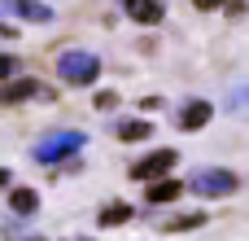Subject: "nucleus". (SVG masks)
<instances>
[{"label": "nucleus", "mask_w": 249, "mask_h": 241, "mask_svg": "<svg viewBox=\"0 0 249 241\" xmlns=\"http://www.w3.org/2000/svg\"><path fill=\"white\" fill-rule=\"evenodd\" d=\"M57 79L61 83H74V88H88L101 79V57L88 53V48H70L57 57Z\"/></svg>", "instance_id": "f257e3e1"}, {"label": "nucleus", "mask_w": 249, "mask_h": 241, "mask_svg": "<svg viewBox=\"0 0 249 241\" xmlns=\"http://www.w3.org/2000/svg\"><path fill=\"white\" fill-rule=\"evenodd\" d=\"M241 189V180H236V171H228V167H201V171H193V180L184 184V193H197V198H232Z\"/></svg>", "instance_id": "f03ea898"}, {"label": "nucleus", "mask_w": 249, "mask_h": 241, "mask_svg": "<svg viewBox=\"0 0 249 241\" xmlns=\"http://www.w3.org/2000/svg\"><path fill=\"white\" fill-rule=\"evenodd\" d=\"M88 145V136L83 132H48V136H39L35 141V149H31V158L35 162H61V158H70V154H79Z\"/></svg>", "instance_id": "7ed1b4c3"}, {"label": "nucleus", "mask_w": 249, "mask_h": 241, "mask_svg": "<svg viewBox=\"0 0 249 241\" xmlns=\"http://www.w3.org/2000/svg\"><path fill=\"white\" fill-rule=\"evenodd\" d=\"M175 162H179V154H175V149H153L149 158L131 162V180H162V176H171V171H175Z\"/></svg>", "instance_id": "20e7f679"}, {"label": "nucleus", "mask_w": 249, "mask_h": 241, "mask_svg": "<svg viewBox=\"0 0 249 241\" xmlns=\"http://www.w3.org/2000/svg\"><path fill=\"white\" fill-rule=\"evenodd\" d=\"M0 13H13L18 22H53V9L44 0H4Z\"/></svg>", "instance_id": "39448f33"}, {"label": "nucleus", "mask_w": 249, "mask_h": 241, "mask_svg": "<svg viewBox=\"0 0 249 241\" xmlns=\"http://www.w3.org/2000/svg\"><path fill=\"white\" fill-rule=\"evenodd\" d=\"M31 97H48V88H39V79H13V83H0V105H18V101H31Z\"/></svg>", "instance_id": "423d86ee"}, {"label": "nucleus", "mask_w": 249, "mask_h": 241, "mask_svg": "<svg viewBox=\"0 0 249 241\" xmlns=\"http://www.w3.org/2000/svg\"><path fill=\"white\" fill-rule=\"evenodd\" d=\"M127 18H136L140 26H158L166 18V0H123Z\"/></svg>", "instance_id": "0eeeda50"}, {"label": "nucleus", "mask_w": 249, "mask_h": 241, "mask_svg": "<svg viewBox=\"0 0 249 241\" xmlns=\"http://www.w3.org/2000/svg\"><path fill=\"white\" fill-rule=\"evenodd\" d=\"M210 119H214V105H210V101H188V105L179 110L175 127H184V132H201Z\"/></svg>", "instance_id": "6e6552de"}, {"label": "nucleus", "mask_w": 249, "mask_h": 241, "mask_svg": "<svg viewBox=\"0 0 249 241\" xmlns=\"http://www.w3.org/2000/svg\"><path fill=\"white\" fill-rule=\"evenodd\" d=\"M179 193H184V184L171 180V176H162V180H153V189H144V202H149V206H166V202H175Z\"/></svg>", "instance_id": "1a4fd4ad"}, {"label": "nucleus", "mask_w": 249, "mask_h": 241, "mask_svg": "<svg viewBox=\"0 0 249 241\" xmlns=\"http://www.w3.org/2000/svg\"><path fill=\"white\" fill-rule=\"evenodd\" d=\"M114 136L127 141V145H131V141H149V136H153V123H149V119H123V123L114 127Z\"/></svg>", "instance_id": "9d476101"}, {"label": "nucleus", "mask_w": 249, "mask_h": 241, "mask_svg": "<svg viewBox=\"0 0 249 241\" xmlns=\"http://www.w3.org/2000/svg\"><path fill=\"white\" fill-rule=\"evenodd\" d=\"M201 224H206V215H201V211H184V215L162 220L158 228H162V233H193V228H201Z\"/></svg>", "instance_id": "9b49d317"}, {"label": "nucleus", "mask_w": 249, "mask_h": 241, "mask_svg": "<svg viewBox=\"0 0 249 241\" xmlns=\"http://www.w3.org/2000/svg\"><path fill=\"white\" fill-rule=\"evenodd\" d=\"M35 206H39V193H35V189H13V193H9V211H13V215H31Z\"/></svg>", "instance_id": "f8f14e48"}, {"label": "nucleus", "mask_w": 249, "mask_h": 241, "mask_svg": "<svg viewBox=\"0 0 249 241\" xmlns=\"http://www.w3.org/2000/svg\"><path fill=\"white\" fill-rule=\"evenodd\" d=\"M131 215H136V211H131L127 202H114V206H105V211H101V224H105V228H118V224H127Z\"/></svg>", "instance_id": "ddd939ff"}, {"label": "nucleus", "mask_w": 249, "mask_h": 241, "mask_svg": "<svg viewBox=\"0 0 249 241\" xmlns=\"http://www.w3.org/2000/svg\"><path fill=\"white\" fill-rule=\"evenodd\" d=\"M118 105V92H96V110H114Z\"/></svg>", "instance_id": "4468645a"}, {"label": "nucleus", "mask_w": 249, "mask_h": 241, "mask_svg": "<svg viewBox=\"0 0 249 241\" xmlns=\"http://www.w3.org/2000/svg\"><path fill=\"white\" fill-rule=\"evenodd\" d=\"M9 75H13V57H9V53H4V48H0V83H4V79H9Z\"/></svg>", "instance_id": "2eb2a0df"}, {"label": "nucleus", "mask_w": 249, "mask_h": 241, "mask_svg": "<svg viewBox=\"0 0 249 241\" xmlns=\"http://www.w3.org/2000/svg\"><path fill=\"white\" fill-rule=\"evenodd\" d=\"M193 4H197V9H219L223 0H193Z\"/></svg>", "instance_id": "dca6fc26"}, {"label": "nucleus", "mask_w": 249, "mask_h": 241, "mask_svg": "<svg viewBox=\"0 0 249 241\" xmlns=\"http://www.w3.org/2000/svg\"><path fill=\"white\" fill-rule=\"evenodd\" d=\"M9 180H13V176H9V167H0V193L9 189Z\"/></svg>", "instance_id": "f3484780"}, {"label": "nucleus", "mask_w": 249, "mask_h": 241, "mask_svg": "<svg viewBox=\"0 0 249 241\" xmlns=\"http://www.w3.org/2000/svg\"><path fill=\"white\" fill-rule=\"evenodd\" d=\"M26 241H39V237H26Z\"/></svg>", "instance_id": "a211bd4d"}]
</instances>
